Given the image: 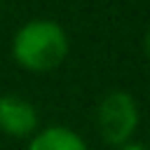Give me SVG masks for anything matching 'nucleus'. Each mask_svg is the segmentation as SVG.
Here are the masks:
<instances>
[{
  "mask_svg": "<svg viewBox=\"0 0 150 150\" xmlns=\"http://www.w3.org/2000/svg\"><path fill=\"white\" fill-rule=\"evenodd\" d=\"M143 52H145V56L150 59V28L145 30V38H143Z\"/></svg>",
  "mask_w": 150,
  "mask_h": 150,
  "instance_id": "obj_6",
  "label": "nucleus"
},
{
  "mask_svg": "<svg viewBox=\"0 0 150 150\" xmlns=\"http://www.w3.org/2000/svg\"><path fill=\"white\" fill-rule=\"evenodd\" d=\"M117 150H148L143 143H136V141H129V143H124V145H120Z\"/></svg>",
  "mask_w": 150,
  "mask_h": 150,
  "instance_id": "obj_5",
  "label": "nucleus"
},
{
  "mask_svg": "<svg viewBox=\"0 0 150 150\" xmlns=\"http://www.w3.org/2000/svg\"><path fill=\"white\" fill-rule=\"evenodd\" d=\"M28 150H89L80 134L63 124L45 127L30 136Z\"/></svg>",
  "mask_w": 150,
  "mask_h": 150,
  "instance_id": "obj_4",
  "label": "nucleus"
},
{
  "mask_svg": "<svg viewBox=\"0 0 150 150\" xmlns=\"http://www.w3.org/2000/svg\"><path fill=\"white\" fill-rule=\"evenodd\" d=\"M40 115L38 108L16 94L0 96V131L12 138H30L38 131Z\"/></svg>",
  "mask_w": 150,
  "mask_h": 150,
  "instance_id": "obj_3",
  "label": "nucleus"
},
{
  "mask_svg": "<svg viewBox=\"0 0 150 150\" xmlns=\"http://www.w3.org/2000/svg\"><path fill=\"white\" fill-rule=\"evenodd\" d=\"M68 35L52 19H33L23 23L12 38L14 61L33 73H49L68 56Z\"/></svg>",
  "mask_w": 150,
  "mask_h": 150,
  "instance_id": "obj_1",
  "label": "nucleus"
},
{
  "mask_svg": "<svg viewBox=\"0 0 150 150\" xmlns=\"http://www.w3.org/2000/svg\"><path fill=\"white\" fill-rule=\"evenodd\" d=\"M138 103L131 94L115 89L105 94L96 108V129L108 145H124L131 141L138 127Z\"/></svg>",
  "mask_w": 150,
  "mask_h": 150,
  "instance_id": "obj_2",
  "label": "nucleus"
}]
</instances>
